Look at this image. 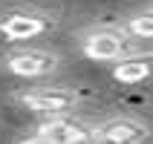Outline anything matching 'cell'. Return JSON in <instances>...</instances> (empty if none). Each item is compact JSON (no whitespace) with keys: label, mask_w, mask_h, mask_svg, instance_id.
<instances>
[{"label":"cell","mask_w":153,"mask_h":144,"mask_svg":"<svg viewBox=\"0 0 153 144\" xmlns=\"http://www.w3.org/2000/svg\"><path fill=\"white\" fill-rule=\"evenodd\" d=\"M20 104L35 112H43V115H67V112L75 110L78 95L72 89H64V86H43V89L23 92Z\"/></svg>","instance_id":"6da1fadb"},{"label":"cell","mask_w":153,"mask_h":144,"mask_svg":"<svg viewBox=\"0 0 153 144\" xmlns=\"http://www.w3.org/2000/svg\"><path fill=\"white\" fill-rule=\"evenodd\" d=\"M127 49V35L124 32H113V29H98L90 32L81 43L84 58L90 61H119Z\"/></svg>","instance_id":"7a4b0ae2"},{"label":"cell","mask_w":153,"mask_h":144,"mask_svg":"<svg viewBox=\"0 0 153 144\" xmlns=\"http://www.w3.org/2000/svg\"><path fill=\"white\" fill-rule=\"evenodd\" d=\"M49 20L43 15H32V12H12V15L0 17V35L6 41H32L49 32Z\"/></svg>","instance_id":"3957f363"},{"label":"cell","mask_w":153,"mask_h":144,"mask_svg":"<svg viewBox=\"0 0 153 144\" xmlns=\"http://www.w3.org/2000/svg\"><path fill=\"white\" fill-rule=\"evenodd\" d=\"M93 138L98 144H142L147 138V127L133 118H113L93 130Z\"/></svg>","instance_id":"277c9868"},{"label":"cell","mask_w":153,"mask_h":144,"mask_svg":"<svg viewBox=\"0 0 153 144\" xmlns=\"http://www.w3.org/2000/svg\"><path fill=\"white\" fill-rule=\"evenodd\" d=\"M55 55L49 52H41V49H26V52H15L6 58V69L12 75H20V78H41V75H49L55 69Z\"/></svg>","instance_id":"5b68a950"},{"label":"cell","mask_w":153,"mask_h":144,"mask_svg":"<svg viewBox=\"0 0 153 144\" xmlns=\"http://www.w3.org/2000/svg\"><path fill=\"white\" fill-rule=\"evenodd\" d=\"M38 133L46 136L49 141H55V144H75V141H81V138L93 136L81 121L69 118V112H67V115H49V121H43Z\"/></svg>","instance_id":"8992f818"},{"label":"cell","mask_w":153,"mask_h":144,"mask_svg":"<svg viewBox=\"0 0 153 144\" xmlns=\"http://www.w3.org/2000/svg\"><path fill=\"white\" fill-rule=\"evenodd\" d=\"M113 78L119 84H142L147 78H153V66L147 55H133V58H119L113 66Z\"/></svg>","instance_id":"52a82bcc"},{"label":"cell","mask_w":153,"mask_h":144,"mask_svg":"<svg viewBox=\"0 0 153 144\" xmlns=\"http://www.w3.org/2000/svg\"><path fill=\"white\" fill-rule=\"evenodd\" d=\"M124 35L136 38V41H153V12L136 15L124 23Z\"/></svg>","instance_id":"ba28073f"},{"label":"cell","mask_w":153,"mask_h":144,"mask_svg":"<svg viewBox=\"0 0 153 144\" xmlns=\"http://www.w3.org/2000/svg\"><path fill=\"white\" fill-rule=\"evenodd\" d=\"M15 144H55V141H49V138H46V136H41V133H38V136L20 138V141H15Z\"/></svg>","instance_id":"9c48e42d"},{"label":"cell","mask_w":153,"mask_h":144,"mask_svg":"<svg viewBox=\"0 0 153 144\" xmlns=\"http://www.w3.org/2000/svg\"><path fill=\"white\" fill-rule=\"evenodd\" d=\"M75 144H98V141H95V138L90 136V138H81V141H75Z\"/></svg>","instance_id":"30bf717a"},{"label":"cell","mask_w":153,"mask_h":144,"mask_svg":"<svg viewBox=\"0 0 153 144\" xmlns=\"http://www.w3.org/2000/svg\"><path fill=\"white\" fill-rule=\"evenodd\" d=\"M147 61H150V66H153V52H147Z\"/></svg>","instance_id":"8fae6325"}]
</instances>
